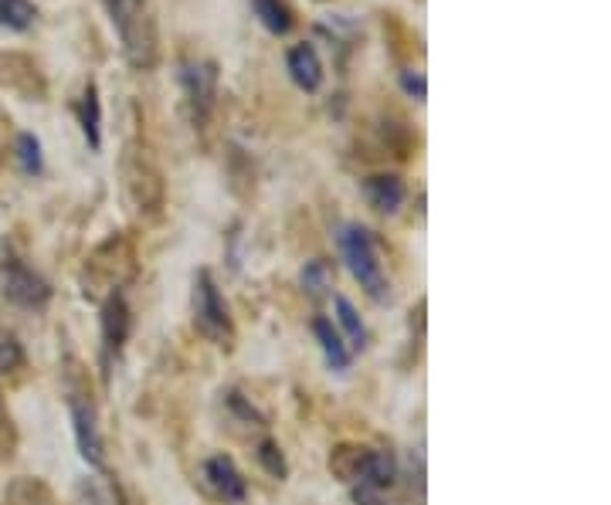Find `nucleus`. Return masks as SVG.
<instances>
[{
    "label": "nucleus",
    "instance_id": "f257e3e1",
    "mask_svg": "<svg viewBox=\"0 0 611 505\" xmlns=\"http://www.w3.org/2000/svg\"><path fill=\"white\" fill-rule=\"evenodd\" d=\"M340 251H343V262H346L350 275L361 282V288L374 302H384L391 295V288H387V275H384V265H381V255H377L374 234L361 224H346L340 231Z\"/></svg>",
    "mask_w": 611,
    "mask_h": 505
},
{
    "label": "nucleus",
    "instance_id": "f03ea898",
    "mask_svg": "<svg viewBox=\"0 0 611 505\" xmlns=\"http://www.w3.org/2000/svg\"><path fill=\"white\" fill-rule=\"evenodd\" d=\"M106 8L113 14V24L126 44V55L133 65L149 69L157 59V38H153V24L143 14V0H106Z\"/></svg>",
    "mask_w": 611,
    "mask_h": 505
},
{
    "label": "nucleus",
    "instance_id": "7ed1b4c3",
    "mask_svg": "<svg viewBox=\"0 0 611 505\" xmlns=\"http://www.w3.org/2000/svg\"><path fill=\"white\" fill-rule=\"evenodd\" d=\"M194 326L218 346H228L231 336H235L228 306H225L218 282L208 269H200L197 278H194Z\"/></svg>",
    "mask_w": 611,
    "mask_h": 505
},
{
    "label": "nucleus",
    "instance_id": "20e7f679",
    "mask_svg": "<svg viewBox=\"0 0 611 505\" xmlns=\"http://www.w3.org/2000/svg\"><path fill=\"white\" fill-rule=\"evenodd\" d=\"M0 292H4V298L21 309H44L51 302V285L31 265H24L18 259H11L4 265V272H0Z\"/></svg>",
    "mask_w": 611,
    "mask_h": 505
},
{
    "label": "nucleus",
    "instance_id": "39448f33",
    "mask_svg": "<svg viewBox=\"0 0 611 505\" xmlns=\"http://www.w3.org/2000/svg\"><path fill=\"white\" fill-rule=\"evenodd\" d=\"M180 85L187 92L194 123H208L215 98H218V72L208 62H184L180 65Z\"/></svg>",
    "mask_w": 611,
    "mask_h": 505
},
{
    "label": "nucleus",
    "instance_id": "423d86ee",
    "mask_svg": "<svg viewBox=\"0 0 611 505\" xmlns=\"http://www.w3.org/2000/svg\"><path fill=\"white\" fill-rule=\"evenodd\" d=\"M130 329H133V316H130L126 298L113 292L102 302V346H106V357H116L123 349V343L130 339Z\"/></svg>",
    "mask_w": 611,
    "mask_h": 505
},
{
    "label": "nucleus",
    "instance_id": "0eeeda50",
    "mask_svg": "<svg viewBox=\"0 0 611 505\" xmlns=\"http://www.w3.org/2000/svg\"><path fill=\"white\" fill-rule=\"evenodd\" d=\"M286 69L289 78L302 88V92H320L323 88V62L313 44H296L286 55Z\"/></svg>",
    "mask_w": 611,
    "mask_h": 505
},
{
    "label": "nucleus",
    "instance_id": "6e6552de",
    "mask_svg": "<svg viewBox=\"0 0 611 505\" xmlns=\"http://www.w3.org/2000/svg\"><path fill=\"white\" fill-rule=\"evenodd\" d=\"M204 478H208V485L231 505H241L245 495H248V485L241 478V472L235 469L231 459H225V454H215V459L204 465Z\"/></svg>",
    "mask_w": 611,
    "mask_h": 505
},
{
    "label": "nucleus",
    "instance_id": "1a4fd4ad",
    "mask_svg": "<svg viewBox=\"0 0 611 505\" xmlns=\"http://www.w3.org/2000/svg\"><path fill=\"white\" fill-rule=\"evenodd\" d=\"M364 197H367V204L381 214H394L401 204H404V180L397 173H374L364 180Z\"/></svg>",
    "mask_w": 611,
    "mask_h": 505
},
{
    "label": "nucleus",
    "instance_id": "9d476101",
    "mask_svg": "<svg viewBox=\"0 0 611 505\" xmlns=\"http://www.w3.org/2000/svg\"><path fill=\"white\" fill-rule=\"evenodd\" d=\"M397 478V465L391 459V451H367L364 448V459H361V469H356V482L367 485V488H377V492H387Z\"/></svg>",
    "mask_w": 611,
    "mask_h": 505
},
{
    "label": "nucleus",
    "instance_id": "9b49d317",
    "mask_svg": "<svg viewBox=\"0 0 611 505\" xmlns=\"http://www.w3.org/2000/svg\"><path fill=\"white\" fill-rule=\"evenodd\" d=\"M72 421H75V438H79V451L89 465H102V441H99V431H95V418L89 408H82L79 400H72Z\"/></svg>",
    "mask_w": 611,
    "mask_h": 505
},
{
    "label": "nucleus",
    "instance_id": "f8f14e48",
    "mask_svg": "<svg viewBox=\"0 0 611 505\" xmlns=\"http://www.w3.org/2000/svg\"><path fill=\"white\" fill-rule=\"evenodd\" d=\"M251 4V11H255V18H259V24L269 31V34H289L292 31V11H289V4L286 0H248Z\"/></svg>",
    "mask_w": 611,
    "mask_h": 505
},
{
    "label": "nucleus",
    "instance_id": "ddd939ff",
    "mask_svg": "<svg viewBox=\"0 0 611 505\" xmlns=\"http://www.w3.org/2000/svg\"><path fill=\"white\" fill-rule=\"evenodd\" d=\"M313 333H317V339H320V346H323V353H327V364H330L333 370H350V349H346V343L340 339V333L333 329V323L323 319V316H317V319H313Z\"/></svg>",
    "mask_w": 611,
    "mask_h": 505
},
{
    "label": "nucleus",
    "instance_id": "4468645a",
    "mask_svg": "<svg viewBox=\"0 0 611 505\" xmlns=\"http://www.w3.org/2000/svg\"><path fill=\"white\" fill-rule=\"evenodd\" d=\"M79 119H82L85 143H89L92 149H99V146H102V106H99V88H95V82H89L85 92H82Z\"/></svg>",
    "mask_w": 611,
    "mask_h": 505
},
{
    "label": "nucleus",
    "instance_id": "2eb2a0df",
    "mask_svg": "<svg viewBox=\"0 0 611 505\" xmlns=\"http://www.w3.org/2000/svg\"><path fill=\"white\" fill-rule=\"evenodd\" d=\"M333 306H336V319H340V326H343V329H346V336H350V346H353V349H364V343H367V329H364L361 313L353 309V302H350V298H343V295H336V298H333Z\"/></svg>",
    "mask_w": 611,
    "mask_h": 505
},
{
    "label": "nucleus",
    "instance_id": "dca6fc26",
    "mask_svg": "<svg viewBox=\"0 0 611 505\" xmlns=\"http://www.w3.org/2000/svg\"><path fill=\"white\" fill-rule=\"evenodd\" d=\"M38 18V8L31 0H0V24L11 31H28Z\"/></svg>",
    "mask_w": 611,
    "mask_h": 505
},
{
    "label": "nucleus",
    "instance_id": "f3484780",
    "mask_svg": "<svg viewBox=\"0 0 611 505\" xmlns=\"http://www.w3.org/2000/svg\"><path fill=\"white\" fill-rule=\"evenodd\" d=\"M302 288H306V295H310V298H323L333 288V265L323 262V259L310 262L302 269Z\"/></svg>",
    "mask_w": 611,
    "mask_h": 505
},
{
    "label": "nucleus",
    "instance_id": "a211bd4d",
    "mask_svg": "<svg viewBox=\"0 0 611 505\" xmlns=\"http://www.w3.org/2000/svg\"><path fill=\"white\" fill-rule=\"evenodd\" d=\"M18 164H21V170H24L28 177L41 173L44 160H41V143H38L34 133H21V136H18Z\"/></svg>",
    "mask_w": 611,
    "mask_h": 505
},
{
    "label": "nucleus",
    "instance_id": "6ab92c4d",
    "mask_svg": "<svg viewBox=\"0 0 611 505\" xmlns=\"http://www.w3.org/2000/svg\"><path fill=\"white\" fill-rule=\"evenodd\" d=\"M361 459H364V448H336L333 459H330V469L343 482H356V469H361Z\"/></svg>",
    "mask_w": 611,
    "mask_h": 505
},
{
    "label": "nucleus",
    "instance_id": "aec40b11",
    "mask_svg": "<svg viewBox=\"0 0 611 505\" xmlns=\"http://www.w3.org/2000/svg\"><path fill=\"white\" fill-rule=\"evenodd\" d=\"M24 367V346L18 343L14 333L0 329V374H14Z\"/></svg>",
    "mask_w": 611,
    "mask_h": 505
},
{
    "label": "nucleus",
    "instance_id": "412c9836",
    "mask_svg": "<svg viewBox=\"0 0 611 505\" xmlns=\"http://www.w3.org/2000/svg\"><path fill=\"white\" fill-rule=\"evenodd\" d=\"M259 462H262V469H266L272 478H286V472H289L286 454H282V448H279L276 441H262V444H259Z\"/></svg>",
    "mask_w": 611,
    "mask_h": 505
},
{
    "label": "nucleus",
    "instance_id": "4be33fe9",
    "mask_svg": "<svg viewBox=\"0 0 611 505\" xmlns=\"http://www.w3.org/2000/svg\"><path fill=\"white\" fill-rule=\"evenodd\" d=\"M401 88L415 98V103H425L428 98V82H425V75L422 72H415V69H404L401 72Z\"/></svg>",
    "mask_w": 611,
    "mask_h": 505
},
{
    "label": "nucleus",
    "instance_id": "5701e85b",
    "mask_svg": "<svg viewBox=\"0 0 611 505\" xmlns=\"http://www.w3.org/2000/svg\"><path fill=\"white\" fill-rule=\"evenodd\" d=\"M353 502H356V505H384V492L367 488V485H356V488H353Z\"/></svg>",
    "mask_w": 611,
    "mask_h": 505
},
{
    "label": "nucleus",
    "instance_id": "b1692460",
    "mask_svg": "<svg viewBox=\"0 0 611 505\" xmlns=\"http://www.w3.org/2000/svg\"><path fill=\"white\" fill-rule=\"evenodd\" d=\"M0 421H4V397H0Z\"/></svg>",
    "mask_w": 611,
    "mask_h": 505
}]
</instances>
